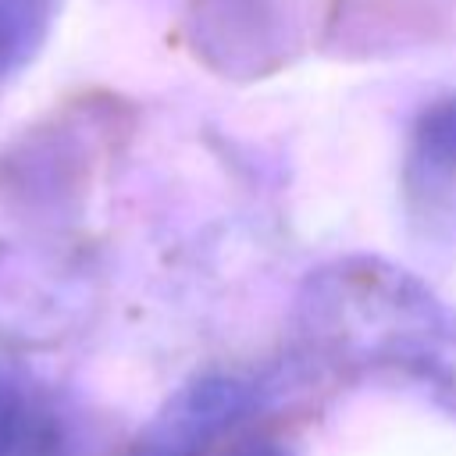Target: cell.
Wrapping results in <instances>:
<instances>
[{"instance_id":"6da1fadb","label":"cell","mask_w":456,"mask_h":456,"mask_svg":"<svg viewBox=\"0 0 456 456\" xmlns=\"http://www.w3.org/2000/svg\"><path fill=\"white\" fill-rule=\"evenodd\" d=\"M299 353L335 374L417 385L456 417V306L381 256L317 267L296 299Z\"/></svg>"},{"instance_id":"7a4b0ae2","label":"cell","mask_w":456,"mask_h":456,"mask_svg":"<svg viewBox=\"0 0 456 456\" xmlns=\"http://www.w3.org/2000/svg\"><path fill=\"white\" fill-rule=\"evenodd\" d=\"M260 403V385L239 374H203L182 385L142 428L135 456H203Z\"/></svg>"},{"instance_id":"3957f363","label":"cell","mask_w":456,"mask_h":456,"mask_svg":"<svg viewBox=\"0 0 456 456\" xmlns=\"http://www.w3.org/2000/svg\"><path fill=\"white\" fill-rule=\"evenodd\" d=\"M403 200L424 232H456V93L417 114L403 157Z\"/></svg>"},{"instance_id":"277c9868","label":"cell","mask_w":456,"mask_h":456,"mask_svg":"<svg viewBox=\"0 0 456 456\" xmlns=\"http://www.w3.org/2000/svg\"><path fill=\"white\" fill-rule=\"evenodd\" d=\"M0 456H71L61 410L28 381L0 370Z\"/></svg>"},{"instance_id":"5b68a950","label":"cell","mask_w":456,"mask_h":456,"mask_svg":"<svg viewBox=\"0 0 456 456\" xmlns=\"http://www.w3.org/2000/svg\"><path fill=\"white\" fill-rule=\"evenodd\" d=\"M221 456H296V452L289 445H281V442L256 438V442H242V445H235V449H228Z\"/></svg>"}]
</instances>
